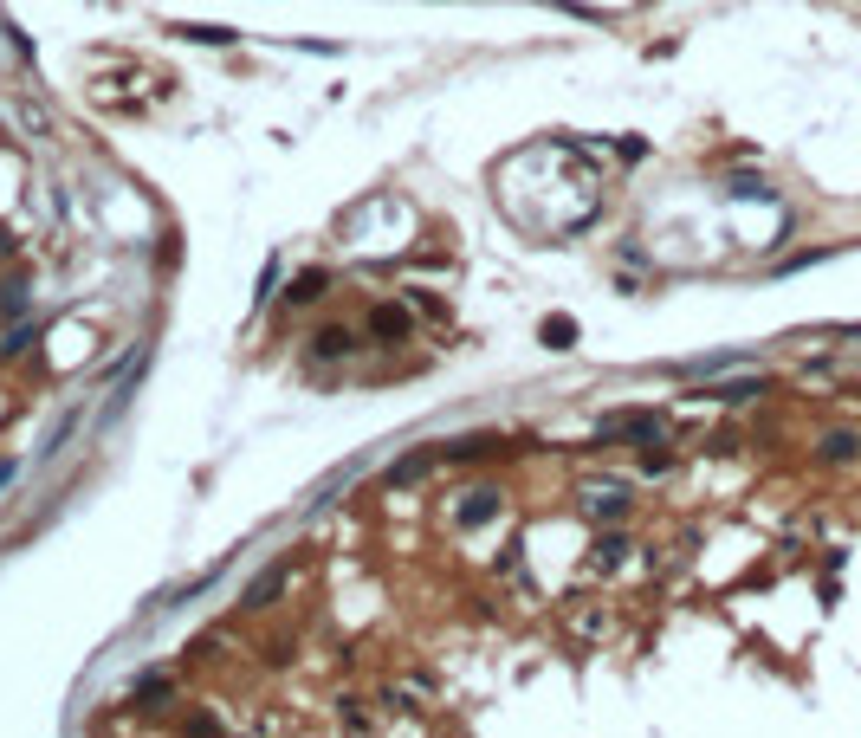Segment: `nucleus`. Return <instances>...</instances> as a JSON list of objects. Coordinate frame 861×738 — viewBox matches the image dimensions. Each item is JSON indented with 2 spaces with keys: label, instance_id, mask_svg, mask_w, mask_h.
<instances>
[{
  "label": "nucleus",
  "instance_id": "obj_1",
  "mask_svg": "<svg viewBox=\"0 0 861 738\" xmlns=\"http://www.w3.org/2000/svg\"><path fill=\"white\" fill-rule=\"evenodd\" d=\"M363 331L376 337V344H408V337H415V324H408V311H402V305H369Z\"/></svg>",
  "mask_w": 861,
  "mask_h": 738
},
{
  "label": "nucleus",
  "instance_id": "obj_2",
  "mask_svg": "<svg viewBox=\"0 0 861 738\" xmlns=\"http://www.w3.org/2000/svg\"><path fill=\"white\" fill-rule=\"evenodd\" d=\"M350 350H357V331H350V324H324V331L311 337V357L318 363H344Z\"/></svg>",
  "mask_w": 861,
  "mask_h": 738
},
{
  "label": "nucleus",
  "instance_id": "obj_3",
  "mask_svg": "<svg viewBox=\"0 0 861 738\" xmlns=\"http://www.w3.org/2000/svg\"><path fill=\"white\" fill-rule=\"evenodd\" d=\"M492 518H499V492L480 486V492H467V505L454 512V525L460 531H480V525H492Z\"/></svg>",
  "mask_w": 861,
  "mask_h": 738
},
{
  "label": "nucleus",
  "instance_id": "obj_4",
  "mask_svg": "<svg viewBox=\"0 0 861 738\" xmlns=\"http://www.w3.org/2000/svg\"><path fill=\"white\" fill-rule=\"evenodd\" d=\"M706 402H726V408H745V402H758V395H771V382L764 376H745V382H719V389H700Z\"/></svg>",
  "mask_w": 861,
  "mask_h": 738
},
{
  "label": "nucleus",
  "instance_id": "obj_5",
  "mask_svg": "<svg viewBox=\"0 0 861 738\" xmlns=\"http://www.w3.org/2000/svg\"><path fill=\"white\" fill-rule=\"evenodd\" d=\"M285 583H292V564H272L266 577H253V583H246V609H266L272 596L285 590Z\"/></svg>",
  "mask_w": 861,
  "mask_h": 738
},
{
  "label": "nucleus",
  "instance_id": "obj_6",
  "mask_svg": "<svg viewBox=\"0 0 861 738\" xmlns=\"http://www.w3.org/2000/svg\"><path fill=\"white\" fill-rule=\"evenodd\" d=\"M324 292H331V272H324V266H305V272L292 279V292H285V298H292V305H318Z\"/></svg>",
  "mask_w": 861,
  "mask_h": 738
},
{
  "label": "nucleus",
  "instance_id": "obj_7",
  "mask_svg": "<svg viewBox=\"0 0 861 738\" xmlns=\"http://www.w3.org/2000/svg\"><path fill=\"white\" fill-rule=\"evenodd\" d=\"M577 337H583L577 318H544V324H538V344H544V350H577Z\"/></svg>",
  "mask_w": 861,
  "mask_h": 738
},
{
  "label": "nucleus",
  "instance_id": "obj_8",
  "mask_svg": "<svg viewBox=\"0 0 861 738\" xmlns=\"http://www.w3.org/2000/svg\"><path fill=\"white\" fill-rule=\"evenodd\" d=\"M583 512H590V518H622L628 512V486H596Z\"/></svg>",
  "mask_w": 861,
  "mask_h": 738
},
{
  "label": "nucleus",
  "instance_id": "obj_9",
  "mask_svg": "<svg viewBox=\"0 0 861 738\" xmlns=\"http://www.w3.org/2000/svg\"><path fill=\"white\" fill-rule=\"evenodd\" d=\"M492 447H499L492 434H473V441H447V447H434V454H441V460H486Z\"/></svg>",
  "mask_w": 861,
  "mask_h": 738
},
{
  "label": "nucleus",
  "instance_id": "obj_10",
  "mask_svg": "<svg viewBox=\"0 0 861 738\" xmlns=\"http://www.w3.org/2000/svg\"><path fill=\"white\" fill-rule=\"evenodd\" d=\"M816 454H823V460H836V467H842V460H855V454H861V441H855L849 428H836V434H823V441H816Z\"/></svg>",
  "mask_w": 861,
  "mask_h": 738
},
{
  "label": "nucleus",
  "instance_id": "obj_11",
  "mask_svg": "<svg viewBox=\"0 0 861 738\" xmlns=\"http://www.w3.org/2000/svg\"><path fill=\"white\" fill-rule=\"evenodd\" d=\"M434 460H441V454H408V460H395V467H389V486H415Z\"/></svg>",
  "mask_w": 861,
  "mask_h": 738
},
{
  "label": "nucleus",
  "instance_id": "obj_12",
  "mask_svg": "<svg viewBox=\"0 0 861 738\" xmlns=\"http://www.w3.org/2000/svg\"><path fill=\"white\" fill-rule=\"evenodd\" d=\"M26 305H33V292H26V279H0V318H20Z\"/></svg>",
  "mask_w": 861,
  "mask_h": 738
},
{
  "label": "nucleus",
  "instance_id": "obj_13",
  "mask_svg": "<svg viewBox=\"0 0 861 738\" xmlns=\"http://www.w3.org/2000/svg\"><path fill=\"white\" fill-rule=\"evenodd\" d=\"M182 39H195V46H234V26H175Z\"/></svg>",
  "mask_w": 861,
  "mask_h": 738
},
{
  "label": "nucleus",
  "instance_id": "obj_14",
  "mask_svg": "<svg viewBox=\"0 0 861 738\" xmlns=\"http://www.w3.org/2000/svg\"><path fill=\"white\" fill-rule=\"evenodd\" d=\"M726 195H738V201H764V195H771V182H764V175H732Z\"/></svg>",
  "mask_w": 861,
  "mask_h": 738
},
{
  "label": "nucleus",
  "instance_id": "obj_15",
  "mask_svg": "<svg viewBox=\"0 0 861 738\" xmlns=\"http://www.w3.org/2000/svg\"><path fill=\"white\" fill-rule=\"evenodd\" d=\"M622 557H628V538H622V531H615V538H609V531H603V538H596V564H622Z\"/></svg>",
  "mask_w": 861,
  "mask_h": 738
},
{
  "label": "nucleus",
  "instance_id": "obj_16",
  "mask_svg": "<svg viewBox=\"0 0 861 738\" xmlns=\"http://www.w3.org/2000/svg\"><path fill=\"white\" fill-rule=\"evenodd\" d=\"M156 700H169V680H143V687H136V706H156Z\"/></svg>",
  "mask_w": 861,
  "mask_h": 738
},
{
  "label": "nucleus",
  "instance_id": "obj_17",
  "mask_svg": "<svg viewBox=\"0 0 861 738\" xmlns=\"http://www.w3.org/2000/svg\"><path fill=\"white\" fill-rule=\"evenodd\" d=\"M26 344H33V324H20V331L0 344V357H26Z\"/></svg>",
  "mask_w": 861,
  "mask_h": 738
},
{
  "label": "nucleus",
  "instance_id": "obj_18",
  "mask_svg": "<svg viewBox=\"0 0 861 738\" xmlns=\"http://www.w3.org/2000/svg\"><path fill=\"white\" fill-rule=\"evenodd\" d=\"M13 480V460H0V486H7Z\"/></svg>",
  "mask_w": 861,
  "mask_h": 738
},
{
  "label": "nucleus",
  "instance_id": "obj_19",
  "mask_svg": "<svg viewBox=\"0 0 861 738\" xmlns=\"http://www.w3.org/2000/svg\"><path fill=\"white\" fill-rule=\"evenodd\" d=\"M849 337H861V324H849Z\"/></svg>",
  "mask_w": 861,
  "mask_h": 738
}]
</instances>
